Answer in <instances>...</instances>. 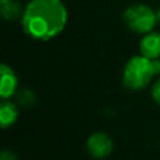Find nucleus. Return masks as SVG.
Masks as SVG:
<instances>
[{"instance_id": "nucleus-1", "label": "nucleus", "mask_w": 160, "mask_h": 160, "mask_svg": "<svg viewBox=\"0 0 160 160\" xmlns=\"http://www.w3.org/2000/svg\"><path fill=\"white\" fill-rule=\"evenodd\" d=\"M68 24V8L62 0H30L22 13L24 32L32 39L58 37Z\"/></svg>"}, {"instance_id": "nucleus-2", "label": "nucleus", "mask_w": 160, "mask_h": 160, "mask_svg": "<svg viewBox=\"0 0 160 160\" xmlns=\"http://www.w3.org/2000/svg\"><path fill=\"white\" fill-rule=\"evenodd\" d=\"M160 75V61L150 59L143 55L132 56L127 62L122 73L124 86L129 90H143L153 80L155 76Z\"/></svg>"}, {"instance_id": "nucleus-3", "label": "nucleus", "mask_w": 160, "mask_h": 160, "mask_svg": "<svg viewBox=\"0 0 160 160\" xmlns=\"http://www.w3.org/2000/svg\"><path fill=\"white\" fill-rule=\"evenodd\" d=\"M124 21L131 31L138 34H148L153 31L155 25L158 24V16L146 4H132L125 10Z\"/></svg>"}, {"instance_id": "nucleus-4", "label": "nucleus", "mask_w": 160, "mask_h": 160, "mask_svg": "<svg viewBox=\"0 0 160 160\" xmlns=\"http://www.w3.org/2000/svg\"><path fill=\"white\" fill-rule=\"evenodd\" d=\"M87 152L93 156L94 159H105L112 153L114 142L110 135L104 132H94L93 135L88 136L86 142Z\"/></svg>"}, {"instance_id": "nucleus-5", "label": "nucleus", "mask_w": 160, "mask_h": 160, "mask_svg": "<svg viewBox=\"0 0 160 160\" xmlns=\"http://www.w3.org/2000/svg\"><path fill=\"white\" fill-rule=\"evenodd\" d=\"M18 87V78L16 72L8 65H2V84H0V97L3 100H8L16 96Z\"/></svg>"}, {"instance_id": "nucleus-6", "label": "nucleus", "mask_w": 160, "mask_h": 160, "mask_svg": "<svg viewBox=\"0 0 160 160\" xmlns=\"http://www.w3.org/2000/svg\"><path fill=\"white\" fill-rule=\"evenodd\" d=\"M139 51L141 55L146 56L150 59H159L160 58V32L150 31L145 34L143 38L139 42Z\"/></svg>"}, {"instance_id": "nucleus-7", "label": "nucleus", "mask_w": 160, "mask_h": 160, "mask_svg": "<svg viewBox=\"0 0 160 160\" xmlns=\"http://www.w3.org/2000/svg\"><path fill=\"white\" fill-rule=\"evenodd\" d=\"M17 118H18L17 105L8 100H3L2 105H0V125H2V128L7 129L8 127L16 124Z\"/></svg>"}, {"instance_id": "nucleus-8", "label": "nucleus", "mask_w": 160, "mask_h": 160, "mask_svg": "<svg viewBox=\"0 0 160 160\" xmlns=\"http://www.w3.org/2000/svg\"><path fill=\"white\" fill-rule=\"evenodd\" d=\"M0 13L4 20L14 21V20L22 17L24 10L21 8V4L17 0H0Z\"/></svg>"}, {"instance_id": "nucleus-9", "label": "nucleus", "mask_w": 160, "mask_h": 160, "mask_svg": "<svg viewBox=\"0 0 160 160\" xmlns=\"http://www.w3.org/2000/svg\"><path fill=\"white\" fill-rule=\"evenodd\" d=\"M16 100H17V105H20V107L31 108L35 105L37 96L30 88H21V90H18L16 93Z\"/></svg>"}, {"instance_id": "nucleus-10", "label": "nucleus", "mask_w": 160, "mask_h": 160, "mask_svg": "<svg viewBox=\"0 0 160 160\" xmlns=\"http://www.w3.org/2000/svg\"><path fill=\"white\" fill-rule=\"evenodd\" d=\"M152 98L160 105V79H158L152 86Z\"/></svg>"}, {"instance_id": "nucleus-11", "label": "nucleus", "mask_w": 160, "mask_h": 160, "mask_svg": "<svg viewBox=\"0 0 160 160\" xmlns=\"http://www.w3.org/2000/svg\"><path fill=\"white\" fill-rule=\"evenodd\" d=\"M0 160H18V158H17V155L14 152L6 149V150H3V152H2Z\"/></svg>"}, {"instance_id": "nucleus-12", "label": "nucleus", "mask_w": 160, "mask_h": 160, "mask_svg": "<svg viewBox=\"0 0 160 160\" xmlns=\"http://www.w3.org/2000/svg\"><path fill=\"white\" fill-rule=\"evenodd\" d=\"M156 16H158V22L160 24V7H159V10L156 11Z\"/></svg>"}]
</instances>
